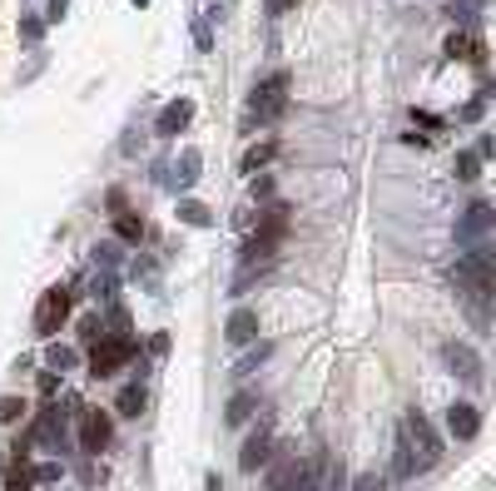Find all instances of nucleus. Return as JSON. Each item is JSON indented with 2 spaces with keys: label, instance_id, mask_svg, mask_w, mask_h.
I'll return each mask as SVG.
<instances>
[{
  "label": "nucleus",
  "instance_id": "19",
  "mask_svg": "<svg viewBox=\"0 0 496 491\" xmlns=\"http://www.w3.org/2000/svg\"><path fill=\"white\" fill-rule=\"evenodd\" d=\"M477 174H482V154H457V179L472 184Z\"/></svg>",
  "mask_w": 496,
  "mask_h": 491
},
{
  "label": "nucleus",
  "instance_id": "20",
  "mask_svg": "<svg viewBox=\"0 0 496 491\" xmlns=\"http://www.w3.org/2000/svg\"><path fill=\"white\" fill-rule=\"evenodd\" d=\"M268 159H273V144H258V149H248V154H243V174H253V169H263Z\"/></svg>",
  "mask_w": 496,
  "mask_h": 491
},
{
  "label": "nucleus",
  "instance_id": "13",
  "mask_svg": "<svg viewBox=\"0 0 496 491\" xmlns=\"http://www.w3.org/2000/svg\"><path fill=\"white\" fill-rule=\"evenodd\" d=\"M447 363H452V373H462L467 383H477V378H482V363H477V353H472V348H457V343H452V348H447Z\"/></svg>",
  "mask_w": 496,
  "mask_h": 491
},
{
  "label": "nucleus",
  "instance_id": "21",
  "mask_svg": "<svg viewBox=\"0 0 496 491\" xmlns=\"http://www.w3.org/2000/svg\"><path fill=\"white\" fill-rule=\"evenodd\" d=\"M45 363H50V368H55V373H65V368H75V353H70V348H65V343H55V348H50V353H45Z\"/></svg>",
  "mask_w": 496,
  "mask_h": 491
},
{
  "label": "nucleus",
  "instance_id": "3",
  "mask_svg": "<svg viewBox=\"0 0 496 491\" xmlns=\"http://www.w3.org/2000/svg\"><path fill=\"white\" fill-rule=\"evenodd\" d=\"M283 233H288V203H273V208L258 218V228L248 233V243H243V263H253V258H268V253L283 243Z\"/></svg>",
  "mask_w": 496,
  "mask_h": 491
},
{
  "label": "nucleus",
  "instance_id": "4",
  "mask_svg": "<svg viewBox=\"0 0 496 491\" xmlns=\"http://www.w3.org/2000/svg\"><path fill=\"white\" fill-rule=\"evenodd\" d=\"M283 104H288V75H273V80H263L253 99H248V124H273L278 114H283Z\"/></svg>",
  "mask_w": 496,
  "mask_h": 491
},
{
  "label": "nucleus",
  "instance_id": "24",
  "mask_svg": "<svg viewBox=\"0 0 496 491\" xmlns=\"http://www.w3.org/2000/svg\"><path fill=\"white\" fill-rule=\"evenodd\" d=\"M30 482H35V472L15 467V472H10V482H5V491H30Z\"/></svg>",
  "mask_w": 496,
  "mask_h": 491
},
{
  "label": "nucleus",
  "instance_id": "23",
  "mask_svg": "<svg viewBox=\"0 0 496 491\" xmlns=\"http://www.w3.org/2000/svg\"><path fill=\"white\" fill-rule=\"evenodd\" d=\"M179 218H184V223H208L213 213H208L203 203H179Z\"/></svg>",
  "mask_w": 496,
  "mask_h": 491
},
{
  "label": "nucleus",
  "instance_id": "10",
  "mask_svg": "<svg viewBox=\"0 0 496 491\" xmlns=\"http://www.w3.org/2000/svg\"><path fill=\"white\" fill-rule=\"evenodd\" d=\"M477 427H482L477 407H472V402H452V412H447V432H452L457 442H472V437H477Z\"/></svg>",
  "mask_w": 496,
  "mask_h": 491
},
{
  "label": "nucleus",
  "instance_id": "12",
  "mask_svg": "<svg viewBox=\"0 0 496 491\" xmlns=\"http://www.w3.org/2000/svg\"><path fill=\"white\" fill-rule=\"evenodd\" d=\"M189 119H194V99H174V104H164V114H159V134H179Z\"/></svg>",
  "mask_w": 496,
  "mask_h": 491
},
{
  "label": "nucleus",
  "instance_id": "27",
  "mask_svg": "<svg viewBox=\"0 0 496 491\" xmlns=\"http://www.w3.org/2000/svg\"><path fill=\"white\" fill-rule=\"evenodd\" d=\"M353 491H388V482H383V477L373 472V477H363V482H358V487H353Z\"/></svg>",
  "mask_w": 496,
  "mask_h": 491
},
{
  "label": "nucleus",
  "instance_id": "16",
  "mask_svg": "<svg viewBox=\"0 0 496 491\" xmlns=\"http://www.w3.org/2000/svg\"><path fill=\"white\" fill-rule=\"evenodd\" d=\"M35 442H45V447L60 442V412H45V417L35 422Z\"/></svg>",
  "mask_w": 496,
  "mask_h": 491
},
{
  "label": "nucleus",
  "instance_id": "22",
  "mask_svg": "<svg viewBox=\"0 0 496 491\" xmlns=\"http://www.w3.org/2000/svg\"><path fill=\"white\" fill-rule=\"evenodd\" d=\"M268 353H273V348H268V343H258V348H253L248 358H238V378H243V373H253V368H258V363H263Z\"/></svg>",
  "mask_w": 496,
  "mask_h": 491
},
{
  "label": "nucleus",
  "instance_id": "11",
  "mask_svg": "<svg viewBox=\"0 0 496 491\" xmlns=\"http://www.w3.org/2000/svg\"><path fill=\"white\" fill-rule=\"evenodd\" d=\"M223 333H228V343H233V348H243V343H253V338H258V313H248V308H238V313L228 318V328H223Z\"/></svg>",
  "mask_w": 496,
  "mask_h": 491
},
{
  "label": "nucleus",
  "instance_id": "15",
  "mask_svg": "<svg viewBox=\"0 0 496 491\" xmlns=\"http://www.w3.org/2000/svg\"><path fill=\"white\" fill-rule=\"evenodd\" d=\"M447 55H452V60H482V45H477L472 35H452V40H447Z\"/></svg>",
  "mask_w": 496,
  "mask_h": 491
},
{
  "label": "nucleus",
  "instance_id": "14",
  "mask_svg": "<svg viewBox=\"0 0 496 491\" xmlns=\"http://www.w3.org/2000/svg\"><path fill=\"white\" fill-rule=\"evenodd\" d=\"M253 407H258V397H253V393H238L233 402H228V412H223V422H228V427H243V422L253 417Z\"/></svg>",
  "mask_w": 496,
  "mask_h": 491
},
{
  "label": "nucleus",
  "instance_id": "25",
  "mask_svg": "<svg viewBox=\"0 0 496 491\" xmlns=\"http://www.w3.org/2000/svg\"><path fill=\"white\" fill-rule=\"evenodd\" d=\"M20 412H25V397H5L0 402V422H15Z\"/></svg>",
  "mask_w": 496,
  "mask_h": 491
},
{
  "label": "nucleus",
  "instance_id": "5",
  "mask_svg": "<svg viewBox=\"0 0 496 491\" xmlns=\"http://www.w3.org/2000/svg\"><path fill=\"white\" fill-rule=\"evenodd\" d=\"M65 323H70V293H65V288L40 293V303H35V333H40V338H55Z\"/></svg>",
  "mask_w": 496,
  "mask_h": 491
},
{
  "label": "nucleus",
  "instance_id": "6",
  "mask_svg": "<svg viewBox=\"0 0 496 491\" xmlns=\"http://www.w3.org/2000/svg\"><path fill=\"white\" fill-rule=\"evenodd\" d=\"M124 363H129V338H99L90 348V373L95 378H114Z\"/></svg>",
  "mask_w": 496,
  "mask_h": 491
},
{
  "label": "nucleus",
  "instance_id": "17",
  "mask_svg": "<svg viewBox=\"0 0 496 491\" xmlns=\"http://www.w3.org/2000/svg\"><path fill=\"white\" fill-rule=\"evenodd\" d=\"M114 228H119V238H124V243H139V238H144V223H139L134 213H119V218H114Z\"/></svg>",
  "mask_w": 496,
  "mask_h": 491
},
{
  "label": "nucleus",
  "instance_id": "2",
  "mask_svg": "<svg viewBox=\"0 0 496 491\" xmlns=\"http://www.w3.org/2000/svg\"><path fill=\"white\" fill-rule=\"evenodd\" d=\"M442 462V437L432 432V422L422 412L402 417V437H397V477H417L427 467Z\"/></svg>",
  "mask_w": 496,
  "mask_h": 491
},
{
  "label": "nucleus",
  "instance_id": "26",
  "mask_svg": "<svg viewBox=\"0 0 496 491\" xmlns=\"http://www.w3.org/2000/svg\"><path fill=\"white\" fill-rule=\"evenodd\" d=\"M35 482H60V462H45V467L35 472Z\"/></svg>",
  "mask_w": 496,
  "mask_h": 491
},
{
  "label": "nucleus",
  "instance_id": "18",
  "mask_svg": "<svg viewBox=\"0 0 496 491\" xmlns=\"http://www.w3.org/2000/svg\"><path fill=\"white\" fill-rule=\"evenodd\" d=\"M119 412H124V417H139V412H144V388H124V393H119Z\"/></svg>",
  "mask_w": 496,
  "mask_h": 491
},
{
  "label": "nucleus",
  "instance_id": "9",
  "mask_svg": "<svg viewBox=\"0 0 496 491\" xmlns=\"http://www.w3.org/2000/svg\"><path fill=\"white\" fill-rule=\"evenodd\" d=\"M268 447H273V422L263 417V422L253 427V437L243 442V452H238V467H243V472H258V467L268 462Z\"/></svg>",
  "mask_w": 496,
  "mask_h": 491
},
{
  "label": "nucleus",
  "instance_id": "7",
  "mask_svg": "<svg viewBox=\"0 0 496 491\" xmlns=\"http://www.w3.org/2000/svg\"><path fill=\"white\" fill-rule=\"evenodd\" d=\"M487 233H496V208L492 203H472V208L462 213V223H457V238H462L467 248H477Z\"/></svg>",
  "mask_w": 496,
  "mask_h": 491
},
{
  "label": "nucleus",
  "instance_id": "28",
  "mask_svg": "<svg viewBox=\"0 0 496 491\" xmlns=\"http://www.w3.org/2000/svg\"><path fill=\"white\" fill-rule=\"evenodd\" d=\"M268 5H273V10H288V5H293V0H268Z\"/></svg>",
  "mask_w": 496,
  "mask_h": 491
},
{
  "label": "nucleus",
  "instance_id": "8",
  "mask_svg": "<svg viewBox=\"0 0 496 491\" xmlns=\"http://www.w3.org/2000/svg\"><path fill=\"white\" fill-rule=\"evenodd\" d=\"M80 447L95 457L109 447V412H99V407H85L80 412Z\"/></svg>",
  "mask_w": 496,
  "mask_h": 491
},
{
  "label": "nucleus",
  "instance_id": "1",
  "mask_svg": "<svg viewBox=\"0 0 496 491\" xmlns=\"http://www.w3.org/2000/svg\"><path fill=\"white\" fill-rule=\"evenodd\" d=\"M452 288L467 308V323L477 333H487L496 318V248L492 243H477L457 268H452Z\"/></svg>",
  "mask_w": 496,
  "mask_h": 491
}]
</instances>
